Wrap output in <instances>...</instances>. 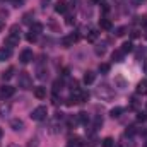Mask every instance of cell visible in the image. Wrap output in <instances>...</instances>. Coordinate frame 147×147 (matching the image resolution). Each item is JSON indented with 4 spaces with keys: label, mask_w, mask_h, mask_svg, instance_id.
I'll use <instances>...</instances> for the list:
<instances>
[{
    "label": "cell",
    "mask_w": 147,
    "mask_h": 147,
    "mask_svg": "<svg viewBox=\"0 0 147 147\" xmlns=\"http://www.w3.org/2000/svg\"><path fill=\"white\" fill-rule=\"evenodd\" d=\"M99 72L101 74H108L110 72V65H108V63H101V65H99Z\"/></svg>",
    "instance_id": "obj_25"
},
{
    "label": "cell",
    "mask_w": 147,
    "mask_h": 147,
    "mask_svg": "<svg viewBox=\"0 0 147 147\" xmlns=\"http://www.w3.org/2000/svg\"><path fill=\"white\" fill-rule=\"evenodd\" d=\"M67 24H74V17L72 16H67Z\"/></svg>",
    "instance_id": "obj_34"
},
{
    "label": "cell",
    "mask_w": 147,
    "mask_h": 147,
    "mask_svg": "<svg viewBox=\"0 0 147 147\" xmlns=\"http://www.w3.org/2000/svg\"><path fill=\"white\" fill-rule=\"evenodd\" d=\"M10 96H14V87L12 86H2L0 87V101L9 99Z\"/></svg>",
    "instance_id": "obj_4"
},
{
    "label": "cell",
    "mask_w": 147,
    "mask_h": 147,
    "mask_svg": "<svg viewBox=\"0 0 147 147\" xmlns=\"http://www.w3.org/2000/svg\"><path fill=\"white\" fill-rule=\"evenodd\" d=\"M123 57H125V53H123L121 50H115V51L111 53V58H113L115 62H123Z\"/></svg>",
    "instance_id": "obj_12"
},
{
    "label": "cell",
    "mask_w": 147,
    "mask_h": 147,
    "mask_svg": "<svg viewBox=\"0 0 147 147\" xmlns=\"http://www.w3.org/2000/svg\"><path fill=\"white\" fill-rule=\"evenodd\" d=\"M7 16H9L7 10H0V17H7Z\"/></svg>",
    "instance_id": "obj_35"
},
{
    "label": "cell",
    "mask_w": 147,
    "mask_h": 147,
    "mask_svg": "<svg viewBox=\"0 0 147 147\" xmlns=\"http://www.w3.org/2000/svg\"><path fill=\"white\" fill-rule=\"evenodd\" d=\"M92 2H94V3H101L103 0H92Z\"/></svg>",
    "instance_id": "obj_38"
},
{
    "label": "cell",
    "mask_w": 147,
    "mask_h": 147,
    "mask_svg": "<svg viewBox=\"0 0 147 147\" xmlns=\"http://www.w3.org/2000/svg\"><path fill=\"white\" fill-rule=\"evenodd\" d=\"M19 41H21V29H19L17 24H14V26L10 28V31H9L7 38H5V46L14 48V46L19 45Z\"/></svg>",
    "instance_id": "obj_1"
},
{
    "label": "cell",
    "mask_w": 147,
    "mask_h": 147,
    "mask_svg": "<svg viewBox=\"0 0 147 147\" xmlns=\"http://www.w3.org/2000/svg\"><path fill=\"white\" fill-rule=\"evenodd\" d=\"M46 115H48V110H46V106H38L33 110L31 113V118L33 120H36V121H41V120H45L46 118Z\"/></svg>",
    "instance_id": "obj_3"
},
{
    "label": "cell",
    "mask_w": 147,
    "mask_h": 147,
    "mask_svg": "<svg viewBox=\"0 0 147 147\" xmlns=\"http://www.w3.org/2000/svg\"><path fill=\"white\" fill-rule=\"evenodd\" d=\"M139 19H140V24L147 26V17H146V16H142V17H139Z\"/></svg>",
    "instance_id": "obj_33"
},
{
    "label": "cell",
    "mask_w": 147,
    "mask_h": 147,
    "mask_svg": "<svg viewBox=\"0 0 147 147\" xmlns=\"http://www.w3.org/2000/svg\"><path fill=\"white\" fill-rule=\"evenodd\" d=\"M0 29H2V24H0Z\"/></svg>",
    "instance_id": "obj_40"
},
{
    "label": "cell",
    "mask_w": 147,
    "mask_h": 147,
    "mask_svg": "<svg viewBox=\"0 0 147 147\" xmlns=\"http://www.w3.org/2000/svg\"><path fill=\"white\" fill-rule=\"evenodd\" d=\"M67 9H69V3L65 0H58L57 5H55V12H58V14H65Z\"/></svg>",
    "instance_id": "obj_9"
},
{
    "label": "cell",
    "mask_w": 147,
    "mask_h": 147,
    "mask_svg": "<svg viewBox=\"0 0 147 147\" xmlns=\"http://www.w3.org/2000/svg\"><path fill=\"white\" fill-rule=\"evenodd\" d=\"M14 77V67H9L5 72L2 74V80H10Z\"/></svg>",
    "instance_id": "obj_15"
},
{
    "label": "cell",
    "mask_w": 147,
    "mask_h": 147,
    "mask_svg": "<svg viewBox=\"0 0 147 147\" xmlns=\"http://www.w3.org/2000/svg\"><path fill=\"white\" fill-rule=\"evenodd\" d=\"M121 113H123V108L116 106V108H113V110H111V116H113V118H118V116H120Z\"/></svg>",
    "instance_id": "obj_23"
},
{
    "label": "cell",
    "mask_w": 147,
    "mask_h": 147,
    "mask_svg": "<svg viewBox=\"0 0 147 147\" xmlns=\"http://www.w3.org/2000/svg\"><path fill=\"white\" fill-rule=\"evenodd\" d=\"M12 3H14V7H21L24 3V0H12Z\"/></svg>",
    "instance_id": "obj_31"
},
{
    "label": "cell",
    "mask_w": 147,
    "mask_h": 147,
    "mask_svg": "<svg viewBox=\"0 0 147 147\" xmlns=\"http://www.w3.org/2000/svg\"><path fill=\"white\" fill-rule=\"evenodd\" d=\"M28 147H38V139L34 137V139H31L29 142H28Z\"/></svg>",
    "instance_id": "obj_29"
},
{
    "label": "cell",
    "mask_w": 147,
    "mask_h": 147,
    "mask_svg": "<svg viewBox=\"0 0 147 147\" xmlns=\"http://www.w3.org/2000/svg\"><path fill=\"white\" fill-rule=\"evenodd\" d=\"M36 34H33V33H28V41H29V43H34V41H36Z\"/></svg>",
    "instance_id": "obj_30"
},
{
    "label": "cell",
    "mask_w": 147,
    "mask_h": 147,
    "mask_svg": "<svg viewBox=\"0 0 147 147\" xmlns=\"http://www.w3.org/2000/svg\"><path fill=\"white\" fill-rule=\"evenodd\" d=\"M19 60H21V63H29L31 60H33V51L31 50H22L21 51V57H19Z\"/></svg>",
    "instance_id": "obj_6"
},
{
    "label": "cell",
    "mask_w": 147,
    "mask_h": 147,
    "mask_svg": "<svg viewBox=\"0 0 147 147\" xmlns=\"http://www.w3.org/2000/svg\"><path fill=\"white\" fill-rule=\"evenodd\" d=\"M96 39H98V31H96V29H91V31L87 33V41H89V43H94Z\"/></svg>",
    "instance_id": "obj_20"
},
{
    "label": "cell",
    "mask_w": 147,
    "mask_h": 147,
    "mask_svg": "<svg viewBox=\"0 0 147 147\" xmlns=\"http://www.w3.org/2000/svg\"><path fill=\"white\" fill-rule=\"evenodd\" d=\"M137 94H147V80L139 82V86H137Z\"/></svg>",
    "instance_id": "obj_16"
},
{
    "label": "cell",
    "mask_w": 147,
    "mask_h": 147,
    "mask_svg": "<svg viewBox=\"0 0 147 147\" xmlns=\"http://www.w3.org/2000/svg\"><path fill=\"white\" fill-rule=\"evenodd\" d=\"M12 57V48H9V46H3V48H0V62H5V60H9Z\"/></svg>",
    "instance_id": "obj_8"
},
{
    "label": "cell",
    "mask_w": 147,
    "mask_h": 147,
    "mask_svg": "<svg viewBox=\"0 0 147 147\" xmlns=\"http://www.w3.org/2000/svg\"><path fill=\"white\" fill-rule=\"evenodd\" d=\"M125 31H127V28H118V29L115 31V34H116V36H123Z\"/></svg>",
    "instance_id": "obj_28"
},
{
    "label": "cell",
    "mask_w": 147,
    "mask_h": 147,
    "mask_svg": "<svg viewBox=\"0 0 147 147\" xmlns=\"http://www.w3.org/2000/svg\"><path fill=\"white\" fill-rule=\"evenodd\" d=\"M29 33H33V34H39V33H43V24H39V22H33L31 24V31Z\"/></svg>",
    "instance_id": "obj_13"
},
{
    "label": "cell",
    "mask_w": 147,
    "mask_h": 147,
    "mask_svg": "<svg viewBox=\"0 0 147 147\" xmlns=\"http://www.w3.org/2000/svg\"><path fill=\"white\" fill-rule=\"evenodd\" d=\"M31 17H33V12H28V14H24V17H22V22H24V24H33V22H31Z\"/></svg>",
    "instance_id": "obj_24"
},
{
    "label": "cell",
    "mask_w": 147,
    "mask_h": 147,
    "mask_svg": "<svg viewBox=\"0 0 147 147\" xmlns=\"http://www.w3.org/2000/svg\"><path fill=\"white\" fill-rule=\"evenodd\" d=\"M144 72L147 74V60H146V63H144Z\"/></svg>",
    "instance_id": "obj_36"
},
{
    "label": "cell",
    "mask_w": 147,
    "mask_h": 147,
    "mask_svg": "<svg viewBox=\"0 0 147 147\" xmlns=\"http://www.w3.org/2000/svg\"><path fill=\"white\" fill-rule=\"evenodd\" d=\"M77 120H79L80 123H87V121H89V116H87V113L80 111V113H79V116H77Z\"/></svg>",
    "instance_id": "obj_22"
},
{
    "label": "cell",
    "mask_w": 147,
    "mask_h": 147,
    "mask_svg": "<svg viewBox=\"0 0 147 147\" xmlns=\"http://www.w3.org/2000/svg\"><path fill=\"white\" fill-rule=\"evenodd\" d=\"M98 96H99V98H105V99H110L111 96H113V92L110 91L108 86H101V87L98 89Z\"/></svg>",
    "instance_id": "obj_7"
},
{
    "label": "cell",
    "mask_w": 147,
    "mask_h": 147,
    "mask_svg": "<svg viewBox=\"0 0 147 147\" xmlns=\"http://www.w3.org/2000/svg\"><path fill=\"white\" fill-rule=\"evenodd\" d=\"M103 147H115L113 139H110V137H108V139H105V140H103Z\"/></svg>",
    "instance_id": "obj_26"
},
{
    "label": "cell",
    "mask_w": 147,
    "mask_h": 147,
    "mask_svg": "<svg viewBox=\"0 0 147 147\" xmlns=\"http://www.w3.org/2000/svg\"><path fill=\"white\" fill-rule=\"evenodd\" d=\"M146 118H147V116H146V113H139V116H137V120H139V121H144Z\"/></svg>",
    "instance_id": "obj_32"
},
{
    "label": "cell",
    "mask_w": 147,
    "mask_h": 147,
    "mask_svg": "<svg viewBox=\"0 0 147 147\" xmlns=\"http://www.w3.org/2000/svg\"><path fill=\"white\" fill-rule=\"evenodd\" d=\"M2 135H3V130H2V128H0V139H2Z\"/></svg>",
    "instance_id": "obj_39"
},
{
    "label": "cell",
    "mask_w": 147,
    "mask_h": 147,
    "mask_svg": "<svg viewBox=\"0 0 147 147\" xmlns=\"http://www.w3.org/2000/svg\"><path fill=\"white\" fill-rule=\"evenodd\" d=\"M99 28H101V29H106V31L111 29V21L110 19H101V21H99Z\"/></svg>",
    "instance_id": "obj_19"
},
{
    "label": "cell",
    "mask_w": 147,
    "mask_h": 147,
    "mask_svg": "<svg viewBox=\"0 0 147 147\" xmlns=\"http://www.w3.org/2000/svg\"><path fill=\"white\" fill-rule=\"evenodd\" d=\"M10 127H12V130L19 132V130H22V128H24V121H22V120H19V118H14V120L10 121Z\"/></svg>",
    "instance_id": "obj_10"
},
{
    "label": "cell",
    "mask_w": 147,
    "mask_h": 147,
    "mask_svg": "<svg viewBox=\"0 0 147 147\" xmlns=\"http://www.w3.org/2000/svg\"><path fill=\"white\" fill-rule=\"evenodd\" d=\"M19 87L21 89H31L33 87V80L28 72H19Z\"/></svg>",
    "instance_id": "obj_2"
},
{
    "label": "cell",
    "mask_w": 147,
    "mask_h": 147,
    "mask_svg": "<svg viewBox=\"0 0 147 147\" xmlns=\"http://www.w3.org/2000/svg\"><path fill=\"white\" fill-rule=\"evenodd\" d=\"M132 48H134V45H132L130 41H125V43L121 45V48H120V50H121V51L127 55V53H130V51H132Z\"/></svg>",
    "instance_id": "obj_18"
},
{
    "label": "cell",
    "mask_w": 147,
    "mask_h": 147,
    "mask_svg": "<svg viewBox=\"0 0 147 147\" xmlns=\"http://www.w3.org/2000/svg\"><path fill=\"white\" fill-rule=\"evenodd\" d=\"M67 147H82V139L80 137H72L69 140V146Z\"/></svg>",
    "instance_id": "obj_14"
},
{
    "label": "cell",
    "mask_w": 147,
    "mask_h": 147,
    "mask_svg": "<svg viewBox=\"0 0 147 147\" xmlns=\"http://www.w3.org/2000/svg\"><path fill=\"white\" fill-rule=\"evenodd\" d=\"M62 86H63V82H62V80H55V82H53V92H55V94H58V92L62 91Z\"/></svg>",
    "instance_id": "obj_21"
},
{
    "label": "cell",
    "mask_w": 147,
    "mask_h": 147,
    "mask_svg": "<svg viewBox=\"0 0 147 147\" xmlns=\"http://www.w3.org/2000/svg\"><path fill=\"white\" fill-rule=\"evenodd\" d=\"M94 79H96L94 72H86V75H84V84H92Z\"/></svg>",
    "instance_id": "obj_17"
},
{
    "label": "cell",
    "mask_w": 147,
    "mask_h": 147,
    "mask_svg": "<svg viewBox=\"0 0 147 147\" xmlns=\"http://www.w3.org/2000/svg\"><path fill=\"white\" fill-rule=\"evenodd\" d=\"M105 53H106V48H105V46H96V55L103 57Z\"/></svg>",
    "instance_id": "obj_27"
},
{
    "label": "cell",
    "mask_w": 147,
    "mask_h": 147,
    "mask_svg": "<svg viewBox=\"0 0 147 147\" xmlns=\"http://www.w3.org/2000/svg\"><path fill=\"white\" fill-rule=\"evenodd\" d=\"M7 147H19V146H17V144H9Z\"/></svg>",
    "instance_id": "obj_37"
},
{
    "label": "cell",
    "mask_w": 147,
    "mask_h": 147,
    "mask_svg": "<svg viewBox=\"0 0 147 147\" xmlns=\"http://www.w3.org/2000/svg\"><path fill=\"white\" fill-rule=\"evenodd\" d=\"M34 96H36L38 99H45L46 98V87H43V86L34 87Z\"/></svg>",
    "instance_id": "obj_11"
},
{
    "label": "cell",
    "mask_w": 147,
    "mask_h": 147,
    "mask_svg": "<svg viewBox=\"0 0 147 147\" xmlns=\"http://www.w3.org/2000/svg\"><path fill=\"white\" fill-rule=\"evenodd\" d=\"M79 39V36L77 34H69V36L62 38V46L63 48H70V46H74V43Z\"/></svg>",
    "instance_id": "obj_5"
}]
</instances>
